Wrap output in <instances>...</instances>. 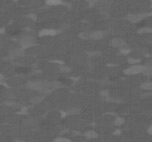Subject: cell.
<instances>
[{
	"label": "cell",
	"mask_w": 152,
	"mask_h": 142,
	"mask_svg": "<svg viewBox=\"0 0 152 142\" xmlns=\"http://www.w3.org/2000/svg\"><path fill=\"white\" fill-rule=\"evenodd\" d=\"M47 4L50 5H59L60 2L59 1H49V2H47Z\"/></svg>",
	"instance_id": "cell-14"
},
{
	"label": "cell",
	"mask_w": 152,
	"mask_h": 142,
	"mask_svg": "<svg viewBox=\"0 0 152 142\" xmlns=\"http://www.w3.org/2000/svg\"><path fill=\"white\" fill-rule=\"evenodd\" d=\"M89 37L93 39H100L103 37V33L100 30H96L89 34Z\"/></svg>",
	"instance_id": "cell-5"
},
{
	"label": "cell",
	"mask_w": 152,
	"mask_h": 142,
	"mask_svg": "<svg viewBox=\"0 0 152 142\" xmlns=\"http://www.w3.org/2000/svg\"><path fill=\"white\" fill-rule=\"evenodd\" d=\"M34 42H35V39L32 36H24L20 40V43L24 47L31 46L32 44H34Z\"/></svg>",
	"instance_id": "cell-2"
},
{
	"label": "cell",
	"mask_w": 152,
	"mask_h": 142,
	"mask_svg": "<svg viewBox=\"0 0 152 142\" xmlns=\"http://www.w3.org/2000/svg\"><path fill=\"white\" fill-rule=\"evenodd\" d=\"M54 142H71L70 139L66 138H57L54 141Z\"/></svg>",
	"instance_id": "cell-12"
},
{
	"label": "cell",
	"mask_w": 152,
	"mask_h": 142,
	"mask_svg": "<svg viewBox=\"0 0 152 142\" xmlns=\"http://www.w3.org/2000/svg\"><path fill=\"white\" fill-rule=\"evenodd\" d=\"M148 131H149V133H150L151 135H152V126L150 128H149V130H148Z\"/></svg>",
	"instance_id": "cell-16"
},
{
	"label": "cell",
	"mask_w": 152,
	"mask_h": 142,
	"mask_svg": "<svg viewBox=\"0 0 152 142\" xmlns=\"http://www.w3.org/2000/svg\"><path fill=\"white\" fill-rule=\"evenodd\" d=\"M22 79L20 78H13L10 79L9 84L11 85H20L21 84H22Z\"/></svg>",
	"instance_id": "cell-8"
},
{
	"label": "cell",
	"mask_w": 152,
	"mask_h": 142,
	"mask_svg": "<svg viewBox=\"0 0 152 142\" xmlns=\"http://www.w3.org/2000/svg\"><path fill=\"white\" fill-rule=\"evenodd\" d=\"M124 123H125V119H122V118H116L114 120V124L117 125V126H120L122 124H123Z\"/></svg>",
	"instance_id": "cell-11"
},
{
	"label": "cell",
	"mask_w": 152,
	"mask_h": 142,
	"mask_svg": "<svg viewBox=\"0 0 152 142\" xmlns=\"http://www.w3.org/2000/svg\"><path fill=\"white\" fill-rule=\"evenodd\" d=\"M128 62L132 65H135L137 63L139 62V60L136 59H133V58H130V59H128Z\"/></svg>",
	"instance_id": "cell-13"
},
{
	"label": "cell",
	"mask_w": 152,
	"mask_h": 142,
	"mask_svg": "<svg viewBox=\"0 0 152 142\" xmlns=\"http://www.w3.org/2000/svg\"><path fill=\"white\" fill-rule=\"evenodd\" d=\"M24 51L23 50L17 48V49H13L11 50L9 53V56L12 59H15V58H18V57H21L22 56H23Z\"/></svg>",
	"instance_id": "cell-4"
},
{
	"label": "cell",
	"mask_w": 152,
	"mask_h": 142,
	"mask_svg": "<svg viewBox=\"0 0 152 142\" xmlns=\"http://www.w3.org/2000/svg\"><path fill=\"white\" fill-rule=\"evenodd\" d=\"M110 44L114 48H122L125 44V42L121 38H114L111 40Z\"/></svg>",
	"instance_id": "cell-3"
},
{
	"label": "cell",
	"mask_w": 152,
	"mask_h": 142,
	"mask_svg": "<svg viewBox=\"0 0 152 142\" xmlns=\"http://www.w3.org/2000/svg\"><path fill=\"white\" fill-rule=\"evenodd\" d=\"M85 137L87 138L88 139H96L98 137V134H97V132L93 131V130H89V131H87L85 133Z\"/></svg>",
	"instance_id": "cell-6"
},
{
	"label": "cell",
	"mask_w": 152,
	"mask_h": 142,
	"mask_svg": "<svg viewBox=\"0 0 152 142\" xmlns=\"http://www.w3.org/2000/svg\"><path fill=\"white\" fill-rule=\"evenodd\" d=\"M3 79H4V76L2 74V73H0V82L2 81Z\"/></svg>",
	"instance_id": "cell-15"
},
{
	"label": "cell",
	"mask_w": 152,
	"mask_h": 142,
	"mask_svg": "<svg viewBox=\"0 0 152 142\" xmlns=\"http://www.w3.org/2000/svg\"><path fill=\"white\" fill-rule=\"evenodd\" d=\"M21 62H22V64H31V63L34 62V59L31 58V57H26V58L22 59Z\"/></svg>",
	"instance_id": "cell-10"
},
{
	"label": "cell",
	"mask_w": 152,
	"mask_h": 142,
	"mask_svg": "<svg viewBox=\"0 0 152 142\" xmlns=\"http://www.w3.org/2000/svg\"><path fill=\"white\" fill-rule=\"evenodd\" d=\"M14 142H23V141H16Z\"/></svg>",
	"instance_id": "cell-17"
},
{
	"label": "cell",
	"mask_w": 152,
	"mask_h": 142,
	"mask_svg": "<svg viewBox=\"0 0 152 142\" xmlns=\"http://www.w3.org/2000/svg\"><path fill=\"white\" fill-rule=\"evenodd\" d=\"M56 33L55 30H50V29H45L40 32V35L42 36H51Z\"/></svg>",
	"instance_id": "cell-9"
},
{
	"label": "cell",
	"mask_w": 152,
	"mask_h": 142,
	"mask_svg": "<svg viewBox=\"0 0 152 142\" xmlns=\"http://www.w3.org/2000/svg\"><path fill=\"white\" fill-rule=\"evenodd\" d=\"M143 19V16L142 15H130L128 16V19L131 21V22H137Z\"/></svg>",
	"instance_id": "cell-7"
},
{
	"label": "cell",
	"mask_w": 152,
	"mask_h": 142,
	"mask_svg": "<svg viewBox=\"0 0 152 142\" xmlns=\"http://www.w3.org/2000/svg\"><path fill=\"white\" fill-rule=\"evenodd\" d=\"M143 70H144V68H143V66L135 64V65H132L131 67H129L128 68H127L124 71V73L127 75H134L140 73V72H142Z\"/></svg>",
	"instance_id": "cell-1"
}]
</instances>
